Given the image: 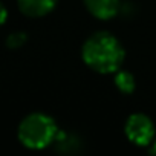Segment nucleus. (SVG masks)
<instances>
[{"label":"nucleus","instance_id":"1","mask_svg":"<svg viewBox=\"0 0 156 156\" xmlns=\"http://www.w3.org/2000/svg\"><path fill=\"white\" fill-rule=\"evenodd\" d=\"M83 60L95 72H116L124 61V49L116 37L109 32H97L83 44Z\"/></svg>","mask_w":156,"mask_h":156},{"label":"nucleus","instance_id":"2","mask_svg":"<svg viewBox=\"0 0 156 156\" xmlns=\"http://www.w3.org/2000/svg\"><path fill=\"white\" fill-rule=\"evenodd\" d=\"M17 135L25 147L41 150L58 138V129L51 116L37 112L22 119Z\"/></svg>","mask_w":156,"mask_h":156},{"label":"nucleus","instance_id":"3","mask_svg":"<svg viewBox=\"0 0 156 156\" xmlns=\"http://www.w3.org/2000/svg\"><path fill=\"white\" fill-rule=\"evenodd\" d=\"M126 135L130 142L136 145H148L153 142L156 132L151 119L144 113H135L129 116L126 122Z\"/></svg>","mask_w":156,"mask_h":156},{"label":"nucleus","instance_id":"4","mask_svg":"<svg viewBox=\"0 0 156 156\" xmlns=\"http://www.w3.org/2000/svg\"><path fill=\"white\" fill-rule=\"evenodd\" d=\"M87 11L97 19L107 20L118 14L119 0H84Z\"/></svg>","mask_w":156,"mask_h":156},{"label":"nucleus","instance_id":"5","mask_svg":"<svg viewBox=\"0 0 156 156\" xmlns=\"http://www.w3.org/2000/svg\"><path fill=\"white\" fill-rule=\"evenodd\" d=\"M20 11L28 17H41L49 14L55 5L57 0H17Z\"/></svg>","mask_w":156,"mask_h":156},{"label":"nucleus","instance_id":"6","mask_svg":"<svg viewBox=\"0 0 156 156\" xmlns=\"http://www.w3.org/2000/svg\"><path fill=\"white\" fill-rule=\"evenodd\" d=\"M115 84L122 94H132L135 90V78L130 72L118 69L115 75Z\"/></svg>","mask_w":156,"mask_h":156},{"label":"nucleus","instance_id":"7","mask_svg":"<svg viewBox=\"0 0 156 156\" xmlns=\"http://www.w3.org/2000/svg\"><path fill=\"white\" fill-rule=\"evenodd\" d=\"M25 43H26V35H25V32H12V34L6 38V44H8L11 49L22 48Z\"/></svg>","mask_w":156,"mask_h":156},{"label":"nucleus","instance_id":"8","mask_svg":"<svg viewBox=\"0 0 156 156\" xmlns=\"http://www.w3.org/2000/svg\"><path fill=\"white\" fill-rule=\"evenodd\" d=\"M6 19H8V11H6L3 3H0V26L6 22Z\"/></svg>","mask_w":156,"mask_h":156},{"label":"nucleus","instance_id":"9","mask_svg":"<svg viewBox=\"0 0 156 156\" xmlns=\"http://www.w3.org/2000/svg\"><path fill=\"white\" fill-rule=\"evenodd\" d=\"M151 144H153V151L156 153V138L153 139V142H151Z\"/></svg>","mask_w":156,"mask_h":156}]
</instances>
